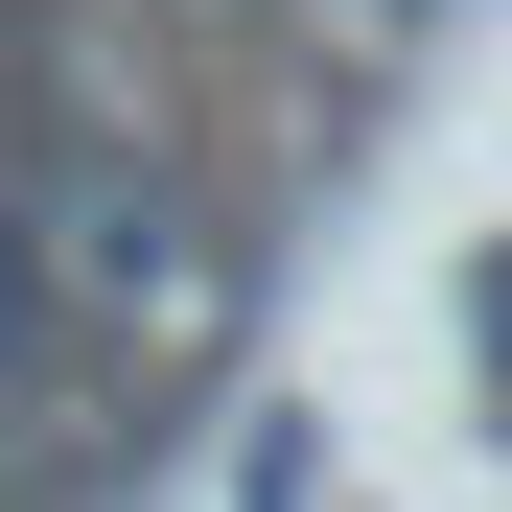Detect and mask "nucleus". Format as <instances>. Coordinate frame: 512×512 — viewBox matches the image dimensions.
<instances>
[{"label":"nucleus","mask_w":512,"mask_h":512,"mask_svg":"<svg viewBox=\"0 0 512 512\" xmlns=\"http://www.w3.org/2000/svg\"><path fill=\"white\" fill-rule=\"evenodd\" d=\"M70 350H94V326H70V280L24 256V210H0V443H47V419H70Z\"/></svg>","instance_id":"f257e3e1"}]
</instances>
